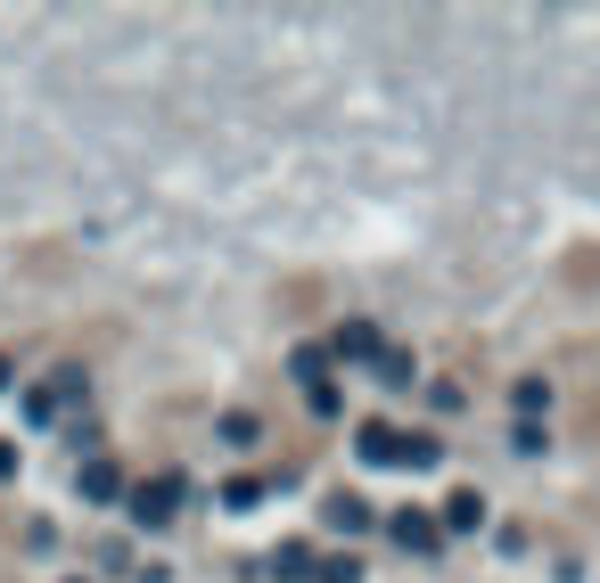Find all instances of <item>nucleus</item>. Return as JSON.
Instances as JSON below:
<instances>
[{
    "label": "nucleus",
    "instance_id": "1",
    "mask_svg": "<svg viewBox=\"0 0 600 583\" xmlns=\"http://www.w3.org/2000/svg\"><path fill=\"white\" fill-rule=\"evenodd\" d=\"M354 452H362L370 469H428L444 444H437V435H403V428H387V420H362V444Z\"/></svg>",
    "mask_w": 600,
    "mask_h": 583
},
{
    "label": "nucleus",
    "instance_id": "2",
    "mask_svg": "<svg viewBox=\"0 0 600 583\" xmlns=\"http://www.w3.org/2000/svg\"><path fill=\"white\" fill-rule=\"evenodd\" d=\"M123 502H132V517H140V526H164V517L181 510V476H149V485H132Z\"/></svg>",
    "mask_w": 600,
    "mask_h": 583
},
{
    "label": "nucleus",
    "instance_id": "3",
    "mask_svg": "<svg viewBox=\"0 0 600 583\" xmlns=\"http://www.w3.org/2000/svg\"><path fill=\"white\" fill-rule=\"evenodd\" d=\"M321 353L329 362H379V329L370 321H338V338H329Z\"/></svg>",
    "mask_w": 600,
    "mask_h": 583
},
{
    "label": "nucleus",
    "instance_id": "4",
    "mask_svg": "<svg viewBox=\"0 0 600 583\" xmlns=\"http://www.w3.org/2000/svg\"><path fill=\"white\" fill-rule=\"evenodd\" d=\"M321 517H329L338 534H362V526H370V502H362V493H329V502H321Z\"/></svg>",
    "mask_w": 600,
    "mask_h": 583
},
{
    "label": "nucleus",
    "instance_id": "5",
    "mask_svg": "<svg viewBox=\"0 0 600 583\" xmlns=\"http://www.w3.org/2000/svg\"><path fill=\"white\" fill-rule=\"evenodd\" d=\"M396 543H403V551H437L444 526H437V517H420V510H403V517H396Z\"/></svg>",
    "mask_w": 600,
    "mask_h": 583
},
{
    "label": "nucleus",
    "instance_id": "6",
    "mask_svg": "<svg viewBox=\"0 0 600 583\" xmlns=\"http://www.w3.org/2000/svg\"><path fill=\"white\" fill-rule=\"evenodd\" d=\"M478 517H486L478 485H461V493H452V502H444V526H452V534H469V526H478Z\"/></svg>",
    "mask_w": 600,
    "mask_h": 583
},
{
    "label": "nucleus",
    "instance_id": "7",
    "mask_svg": "<svg viewBox=\"0 0 600 583\" xmlns=\"http://www.w3.org/2000/svg\"><path fill=\"white\" fill-rule=\"evenodd\" d=\"M82 493H91V502H116V493H123L116 461H91V469H82Z\"/></svg>",
    "mask_w": 600,
    "mask_h": 583
},
{
    "label": "nucleus",
    "instance_id": "8",
    "mask_svg": "<svg viewBox=\"0 0 600 583\" xmlns=\"http://www.w3.org/2000/svg\"><path fill=\"white\" fill-rule=\"evenodd\" d=\"M297 379H304V386H313V394L329 386V353H321V345H304V353H297Z\"/></svg>",
    "mask_w": 600,
    "mask_h": 583
},
{
    "label": "nucleus",
    "instance_id": "9",
    "mask_svg": "<svg viewBox=\"0 0 600 583\" xmlns=\"http://www.w3.org/2000/svg\"><path fill=\"white\" fill-rule=\"evenodd\" d=\"M568 280H576V288H600V247H576V255H568Z\"/></svg>",
    "mask_w": 600,
    "mask_h": 583
},
{
    "label": "nucleus",
    "instance_id": "10",
    "mask_svg": "<svg viewBox=\"0 0 600 583\" xmlns=\"http://www.w3.org/2000/svg\"><path fill=\"white\" fill-rule=\"evenodd\" d=\"M379 386H411V353H387L379 345Z\"/></svg>",
    "mask_w": 600,
    "mask_h": 583
},
{
    "label": "nucleus",
    "instance_id": "11",
    "mask_svg": "<svg viewBox=\"0 0 600 583\" xmlns=\"http://www.w3.org/2000/svg\"><path fill=\"white\" fill-rule=\"evenodd\" d=\"M222 502H231V510H256V502H263V476H239V485L222 493Z\"/></svg>",
    "mask_w": 600,
    "mask_h": 583
},
{
    "label": "nucleus",
    "instance_id": "12",
    "mask_svg": "<svg viewBox=\"0 0 600 583\" xmlns=\"http://www.w3.org/2000/svg\"><path fill=\"white\" fill-rule=\"evenodd\" d=\"M543 403H551V386H543V379H519V411H527V420H534Z\"/></svg>",
    "mask_w": 600,
    "mask_h": 583
},
{
    "label": "nucleus",
    "instance_id": "13",
    "mask_svg": "<svg viewBox=\"0 0 600 583\" xmlns=\"http://www.w3.org/2000/svg\"><path fill=\"white\" fill-rule=\"evenodd\" d=\"M362 567H354V559H329V567H321V583H354Z\"/></svg>",
    "mask_w": 600,
    "mask_h": 583
},
{
    "label": "nucleus",
    "instance_id": "14",
    "mask_svg": "<svg viewBox=\"0 0 600 583\" xmlns=\"http://www.w3.org/2000/svg\"><path fill=\"white\" fill-rule=\"evenodd\" d=\"M0 476H17V444H0Z\"/></svg>",
    "mask_w": 600,
    "mask_h": 583
},
{
    "label": "nucleus",
    "instance_id": "15",
    "mask_svg": "<svg viewBox=\"0 0 600 583\" xmlns=\"http://www.w3.org/2000/svg\"><path fill=\"white\" fill-rule=\"evenodd\" d=\"M0 386H17V379H9V353H0Z\"/></svg>",
    "mask_w": 600,
    "mask_h": 583
}]
</instances>
